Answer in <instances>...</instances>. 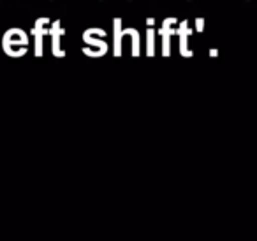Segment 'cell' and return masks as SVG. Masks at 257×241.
Returning <instances> with one entry per match:
<instances>
[{
  "label": "cell",
  "instance_id": "8992f818",
  "mask_svg": "<svg viewBox=\"0 0 257 241\" xmlns=\"http://www.w3.org/2000/svg\"><path fill=\"white\" fill-rule=\"evenodd\" d=\"M131 39H133V44H131V53H133V57H140V34H138L136 29H131Z\"/></svg>",
  "mask_w": 257,
  "mask_h": 241
},
{
  "label": "cell",
  "instance_id": "52a82bcc",
  "mask_svg": "<svg viewBox=\"0 0 257 241\" xmlns=\"http://www.w3.org/2000/svg\"><path fill=\"white\" fill-rule=\"evenodd\" d=\"M176 23H178V20H176V18H166L164 22H162V27L159 29V34L171 30V27H173V25H176Z\"/></svg>",
  "mask_w": 257,
  "mask_h": 241
},
{
  "label": "cell",
  "instance_id": "ba28073f",
  "mask_svg": "<svg viewBox=\"0 0 257 241\" xmlns=\"http://www.w3.org/2000/svg\"><path fill=\"white\" fill-rule=\"evenodd\" d=\"M196 30L197 32H203L204 30V18H196Z\"/></svg>",
  "mask_w": 257,
  "mask_h": 241
},
{
  "label": "cell",
  "instance_id": "7a4b0ae2",
  "mask_svg": "<svg viewBox=\"0 0 257 241\" xmlns=\"http://www.w3.org/2000/svg\"><path fill=\"white\" fill-rule=\"evenodd\" d=\"M113 27H114V57H121V39H123V36L131 34V29L121 30V18H114Z\"/></svg>",
  "mask_w": 257,
  "mask_h": 241
},
{
  "label": "cell",
  "instance_id": "6da1fadb",
  "mask_svg": "<svg viewBox=\"0 0 257 241\" xmlns=\"http://www.w3.org/2000/svg\"><path fill=\"white\" fill-rule=\"evenodd\" d=\"M176 36H180V53H182V57L185 58H192L194 53L187 48V41H189V36L192 34V30L189 29V22H182L180 23V29L175 30Z\"/></svg>",
  "mask_w": 257,
  "mask_h": 241
},
{
  "label": "cell",
  "instance_id": "5b68a950",
  "mask_svg": "<svg viewBox=\"0 0 257 241\" xmlns=\"http://www.w3.org/2000/svg\"><path fill=\"white\" fill-rule=\"evenodd\" d=\"M155 55V30L154 27H148L147 30V57H154Z\"/></svg>",
  "mask_w": 257,
  "mask_h": 241
},
{
  "label": "cell",
  "instance_id": "277c9868",
  "mask_svg": "<svg viewBox=\"0 0 257 241\" xmlns=\"http://www.w3.org/2000/svg\"><path fill=\"white\" fill-rule=\"evenodd\" d=\"M175 30L171 29L168 32H162L161 34V39H162V57H169V50H171V36H175Z\"/></svg>",
  "mask_w": 257,
  "mask_h": 241
},
{
  "label": "cell",
  "instance_id": "3957f363",
  "mask_svg": "<svg viewBox=\"0 0 257 241\" xmlns=\"http://www.w3.org/2000/svg\"><path fill=\"white\" fill-rule=\"evenodd\" d=\"M83 39H85V43L90 44V46H97V48H99V55H100V57H104V55L107 53V44H106V41L93 39L92 34H88V30H86V32L83 34Z\"/></svg>",
  "mask_w": 257,
  "mask_h": 241
},
{
  "label": "cell",
  "instance_id": "30bf717a",
  "mask_svg": "<svg viewBox=\"0 0 257 241\" xmlns=\"http://www.w3.org/2000/svg\"><path fill=\"white\" fill-rule=\"evenodd\" d=\"M147 25L148 27H154L155 25V20L154 18H147Z\"/></svg>",
  "mask_w": 257,
  "mask_h": 241
},
{
  "label": "cell",
  "instance_id": "9c48e42d",
  "mask_svg": "<svg viewBox=\"0 0 257 241\" xmlns=\"http://www.w3.org/2000/svg\"><path fill=\"white\" fill-rule=\"evenodd\" d=\"M210 57H211V58L218 57V50H217V48H213V50H210Z\"/></svg>",
  "mask_w": 257,
  "mask_h": 241
}]
</instances>
